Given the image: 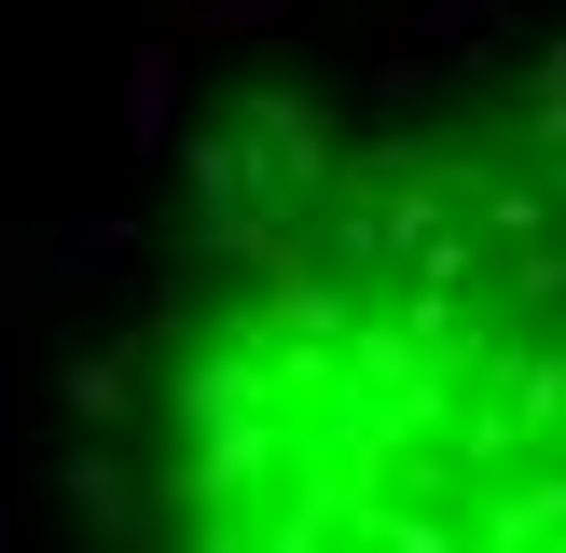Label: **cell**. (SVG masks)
Returning <instances> with one entry per match:
<instances>
[{"mask_svg":"<svg viewBox=\"0 0 566 553\" xmlns=\"http://www.w3.org/2000/svg\"><path fill=\"white\" fill-rule=\"evenodd\" d=\"M235 111H249V138L276 153V194H291V208L346 180V153H332V111H318V97H291V83H249Z\"/></svg>","mask_w":566,"mask_h":553,"instance_id":"1","label":"cell"},{"mask_svg":"<svg viewBox=\"0 0 566 553\" xmlns=\"http://www.w3.org/2000/svg\"><path fill=\"white\" fill-rule=\"evenodd\" d=\"M125 153H180V42H138L125 55Z\"/></svg>","mask_w":566,"mask_h":553,"instance_id":"2","label":"cell"},{"mask_svg":"<svg viewBox=\"0 0 566 553\" xmlns=\"http://www.w3.org/2000/svg\"><path fill=\"white\" fill-rule=\"evenodd\" d=\"M0 442H14V374H0Z\"/></svg>","mask_w":566,"mask_h":553,"instance_id":"9","label":"cell"},{"mask_svg":"<svg viewBox=\"0 0 566 553\" xmlns=\"http://www.w3.org/2000/svg\"><path fill=\"white\" fill-rule=\"evenodd\" d=\"M180 28H193V42H276L291 0H180Z\"/></svg>","mask_w":566,"mask_h":553,"instance_id":"7","label":"cell"},{"mask_svg":"<svg viewBox=\"0 0 566 553\" xmlns=\"http://www.w3.org/2000/svg\"><path fill=\"white\" fill-rule=\"evenodd\" d=\"M70 512L97 525V540H138V525H166V512H153V484H138L125 457H70Z\"/></svg>","mask_w":566,"mask_h":553,"instance_id":"5","label":"cell"},{"mask_svg":"<svg viewBox=\"0 0 566 553\" xmlns=\"http://www.w3.org/2000/svg\"><path fill=\"white\" fill-rule=\"evenodd\" d=\"M55 401H70L83 429H125V415L153 401V387H138V346H70L55 359Z\"/></svg>","mask_w":566,"mask_h":553,"instance_id":"3","label":"cell"},{"mask_svg":"<svg viewBox=\"0 0 566 553\" xmlns=\"http://www.w3.org/2000/svg\"><path fill=\"white\" fill-rule=\"evenodd\" d=\"M429 70H442V55H429V42H415V28H401V55H387V70H374V111H415V97H429Z\"/></svg>","mask_w":566,"mask_h":553,"instance_id":"8","label":"cell"},{"mask_svg":"<svg viewBox=\"0 0 566 553\" xmlns=\"http://www.w3.org/2000/svg\"><path fill=\"white\" fill-rule=\"evenodd\" d=\"M42 263H55V291L125 276V263H138V221H125V208H70V221H42Z\"/></svg>","mask_w":566,"mask_h":553,"instance_id":"4","label":"cell"},{"mask_svg":"<svg viewBox=\"0 0 566 553\" xmlns=\"http://www.w3.org/2000/svg\"><path fill=\"white\" fill-rule=\"evenodd\" d=\"M415 42H442V70H470V55H484V42H525V14H512V0H415Z\"/></svg>","mask_w":566,"mask_h":553,"instance_id":"6","label":"cell"}]
</instances>
